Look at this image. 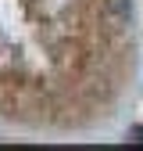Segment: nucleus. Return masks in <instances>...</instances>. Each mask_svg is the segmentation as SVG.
Returning a JSON list of instances; mask_svg holds the SVG:
<instances>
[]
</instances>
